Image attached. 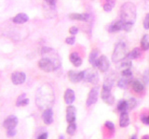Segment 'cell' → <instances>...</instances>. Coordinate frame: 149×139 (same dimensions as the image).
<instances>
[{
	"label": "cell",
	"instance_id": "obj_23",
	"mask_svg": "<svg viewBox=\"0 0 149 139\" xmlns=\"http://www.w3.org/2000/svg\"><path fill=\"white\" fill-rule=\"evenodd\" d=\"M142 56V50L139 47H135L132 50V52H130L128 54V58H130V59H135L138 58Z\"/></svg>",
	"mask_w": 149,
	"mask_h": 139
},
{
	"label": "cell",
	"instance_id": "obj_17",
	"mask_svg": "<svg viewBox=\"0 0 149 139\" xmlns=\"http://www.w3.org/2000/svg\"><path fill=\"white\" fill-rule=\"evenodd\" d=\"M70 61L73 63L74 67H79L82 64V58L77 52H73L70 55Z\"/></svg>",
	"mask_w": 149,
	"mask_h": 139
},
{
	"label": "cell",
	"instance_id": "obj_2",
	"mask_svg": "<svg viewBox=\"0 0 149 139\" xmlns=\"http://www.w3.org/2000/svg\"><path fill=\"white\" fill-rule=\"evenodd\" d=\"M120 20L125 24H134L135 21H136V7L133 3L126 2L121 6Z\"/></svg>",
	"mask_w": 149,
	"mask_h": 139
},
{
	"label": "cell",
	"instance_id": "obj_26",
	"mask_svg": "<svg viewBox=\"0 0 149 139\" xmlns=\"http://www.w3.org/2000/svg\"><path fill=\"white\" fill-rule=\"evenodd\" d=\"M116 109L119 111L120 113L122 112H127V109H128V105H127V100H120L118 104V107Z\"/></svg>",
	"mask_w": 149,
	"mask_h": 139
},
{
	"label": "cell",
	"instance_id": "obj_19",
	"mask_svg": "<svg viewBox=\"0 0 149 139\" xmlns=\"http://www.w3.org/2000/svg\"><path fill=\"white\" fill-rule=\"evenodd\" d=\"M130 124V117L127 112H122L119 118V125L121 127H127Z\"/></svg>",
	"mask_w": 149,
	"mask_h": 139
},
{
	"label": "cell",
	"instance_id": "obj_33",
	"mask_svg": "<svg viewBox=\"0 0 149 139\" xmlns=\"http://www.w3.org/2000/svg\"><path fill=\"white\" fill-rule=\"evenodd\" d=\"M104 126L109 130V131H111L112 133H113L115 131V125L114 123L112 122H109V120H107V122H105L104 123Z\"/></svg>",
	"mask_w": 149,
	"mask_h": 139
},
{
	"label": "cell",
	"instance_id": "obj_21",
	"mask_svg": "<svg viewBox=\"0 0 149 139\" xmlns=\"http://www.w3.org/2000/svg\"><path fill=\"white\" fill-rule=\"evenodd\" d=\"M132 89L134 90V92L138 93V94L143 92V90H144V85L140 81H138V80L132 81Z\"/></svg>",
	"mask_w": 149,
	"mask_h": 139
},
{
	"label": "cell",
	"instance_id": "obj_36",
	"mask_svg": "<svg viewBox=\"0 0 149 139\" xmlns=\"http://www.w3.org/2000/svg\"><path fill=\"white\" fill-rule=\"evenodd\" d=\"M26 95L25 94H22V95H21L20 96L18 97V99H17V101H16V106H18V107H20L21 106V103L23 101V99H25L26 98Z\"/></svg>",
	"mask_w": 149,
	"mask_h": 139
},
{
	"label": "cell",
	"instance_id": "obj_7",
	"mask_svg": "<svg viewBox=\"0 0 149 139\" xmlns=\"http://www.w3.org/2000/svg\"><path fill=\"white\" fill-rule=\"evenodd\" d=\"M96 67L102 72H105L108 71V69L110 67V63L105 56H101L100 58H98L96 62Z\"/></svg>",
	"mask_w": 149,
	"mask_h": 139
},
{
	"label": "cell",
	"instance_id": "obj_5",
	"mask_svg": "<svg viewBox=\"0 0 149 139\" xmlns=\"http://www.w3.org/2000/svg\"><path fill=\"white\" fill-rule=\"evenodd\" d=\"M83 81L91 83H96L99 81V75H98L97 72L93 68L88 69L86 71H84V78Z\"/></svg>",
	"mask_w": 149,
	"mask_h": 139
},
{
	"label": "cell",
	"instance_id": "obj_20",
	"mask_svg": "<svg viewBox=\"0 0 149 139\" xmlns=\"http://www.w3.org/2000/svg\"><path fill=\"white\" fill-rule=\"evenodd\" d=\"M114 82H115L114 77H112V76L106 77L104 82V85H102V89L111 91L112 87H113V85H114Z\"/></svg>",
	"mask_w": 149,
	"mask_h": 139
},
{
	"label": "cell",
	"instance_id": "obj_11",
	"mask_svg": "<svg viewBox=\"0 0 149 139\" xmlns=\"http://www.w3.org/2000/svg\"><path fill=\"white\" fill-rule=\"evenodd\" d=\"M77 118V109L72 105H68L66 109V120L68 123L74 122Z\"/></svg>",
	"mask_w": 149,
	"mask_h": 139
},
{
	"label": "cell",
	"instance_id": "obj_28",
	"mask_svg": "<svg viewBox=\"0 0 149 139\" xmlns=\"http://www.w3.org/2000/svg\"><path fill=\"white\" fill-rule=\"evenodd\" d=\"M66 132H67L68 134H70V136H74V134L76 133V132H77V124L74 122L69 123L68 127L66 129Z\"/></svg>",
	"mask_w": 149,
	"mask_h": 139
},
{
	"label": "cell",
	"instance_id": "obj_14",
	"mask_svg": "<svg viewBox=\"0 0 149 139\" xmlns=\"http://www.w3.org/2000/svg\"><path fill=\"white\" fill-rule=\"evenodd\" d=\"M123 30V22L121 20L113 21L111 24L108 26V32H116Z\"/></svg>",
	"mask_w": 149,
	"mask_h": 139
},
{
	"label": "cell",
	"instance_id": "obj_8",
	"mask_svg": "<svg viewBox=\"0 0 149 139\" xmlns=\"http://www.w3.org/2000/svg\"><path fill=\"white\" fill-rule=\"evenodd\" d=\"M17 124H18V118L16 117V116L11 115V116H8V117L4 120L3 127L7 130L15 129Z\"/></svg>",
	"mask_w": 149,
	"mask_h": 139
},
{
	"label": "cell",
	"instance_id": "obj_40",
	"mask_svg": "<svg viewBox=\"0 0 149 139\" xmlns=\"http://www.w3.org/2000/svg\"><path fill=\"white\" fill-rule=\"evenodd\" d=\"M45 2L48 5H49V6H55L56 0H45Z\"/></svg>",
	"mask_w": 149,
	"mask_h": 139
},
{
	"label": "cell",
	"instance_id": "obj_39",
	"mask_svg": "<svg viewBox=\"0 0 149 139\" xmlns=\"http://www.w3.org/2000/svg\"><path fill=\"white\" fill-rule=\"evenodd\" d=\"M141 120L144 124H149V116H142Z\"/></svg>",
	"mask_w": 149,
	"mask_h": 139
},
{
	"label": "cell",
	"instance_id": "obj_12",
	"mask_svg": "<svg viewBox=\"0 0 149 139\" xmlns=\"http://www.w3.org/2000/svg\"><path fill=\"white\" fill-rule=\"evenodd\" d=\"M42 119L45 124H51L53 122V111L50 108L46 109L44 110L43 114H42Z\"/></svg>",
	"mask_w": 149,
	"mask_h": 139
},
{
	"label": "cell",
	"instance_id": "obj_18",
	"mask_svg": "<svg viewBox=\"0 0 149 139\" xmlns=\"http://www.w3.org/2000/svg\"><path fill=\"white\" fill-rule=\"evenodd\" d=\"M88 14L87 13H72L69 15V18L74 21H86L88 19Z\"/></svg>",
	"mask_w": 149,
	"mask_h": 139
},
{
	"label": "cell",
	"instance_id": "obj_6",
	"mask_svg": "<svg viewBox=\"0 0 149 139\" xmlns=\"http://www.w3.org/2000/svg\"><path fill=\"white\" fill-rule=\"evenodd\" d=\"M98 96H99V87L98 86L92 87L90 91V93H88V98L86 101L87 107H91V105L95 104L97 102V99H98Z\"/></svg>",
	"mask_w": 149,
	"mask_h": 139
},
{
	"label": "cell",
	"instance_id": "obj_35",
	"mask_svg": "<svg viewBox=\"0 0 149 139\" xmlns=\"http://www.w3.org/2000/svg\"><path fill=\"white\" fill-rule=\"evenodd\" d=\"M74 42H76V38H74V36H70V37H67V38L65 39V43H66L67 45H74Z\"/></svg>",
	"mask_w": 149,
	"mask_h": 139
},
{
	"label": "cell",
	"instance_id": "obj_37",
	"mask_svg": "<svg viewBox=\"0 0 149 139\" xmlns=\"http://www.w3.org/2000/svg\"><path fill=\"white\" fill-rule=\"evenodd\" d=\"M16 134V130L15 129H9L7 131V136L8 137H12Z\"/></svg>",
	"mask_w": 149,
	"mask_h": 139
},
{
	"label": "cell",
	"instance_id": "obj_16",
	"mask_svg": "<svg viewBox=\"0 0 149 139\" xmlns=\"http://www.w3.org/2000/svg\"><path fill=\"white\" fill-rule=\"evenodd\" d=\"M29 20V17H28L25 13H19L13 18V22L15 24H23L28 21Z\"/></svg>",
	"mask_w": 149,
	"mask_h": 139
},
{
	"label": "cell",
	"instance_id": "obj_43",
	"mask_svg": "<svg viewBox=\"0 0 149 139\" xmlns=\"http://www.w3.org/2000/svg\"><path fill=\"white\" fill-rule=\"evenodd\" d=\"M142 139H149V136H143Z\"/></svg>",
	"mask_w": 149,
	"mask_h": 139
},
{
	"label": "cell",
	"instance_id": "obj_22",
	"mask_svg": "<svg viewBox=\"0 0 149 139\" xmlns=\"http://www.w3.org/2000/svg\"><path fill=\"white\" fill-rule=\"evenodd\" d=\"M98 55H99V50L98 49H93L88 57V61L92 65L93 67H96V62L98 59Z\"/></svg>",
	"mask_w": 149,
	"mask_h": 139
},
{
	"label": "cell",
	"instance_id": "obj_41",
	"mask_svg": "<svg viewBox=\"0 0 149 139\" xmlns=\"http://www.w3.org/2000/svg\"><path fill=\"white\" fill-rule=\"evenodd\" d=\"M37 139H48V133H43L42 134H40Z\"/></svg>",
	"mask_w": 149,
	"mask_h": 139
},
{
	"label": "cell",
	"instance_id": "obj_4",
	"mask_svg": "<svg viewBox=\"0 0 149 139\" xmlns=\"http://www.w3.org/2000/svg\"><path fill=\"white\" fill-rule=\"evenodd\" d=\"M128 49L127 46H126L124 42H118L116 43L114 52L112 54V61L114 63H118L119 61H122V60L128 57Z\"/></svg>",
	"mask_w": 149,
	"mask_h": 139
},
{
	"label": "cell",
	"instance_id": "obj_24",
	"mask_svg": "<svg viewBox=\"0 0 149 139\" xmlns=\"http://www.w3.org/2000/svg\"><path fill=\"white\" fill-rule=\"evenodd\" d=\"M141 47L143 51L149 49V34H144L141 40Z\"/></svg>",
	"mask_w": 149,
	"mask_h": 139
},
{
	"label": "cell",
	"instance_id": "obj_44",
	"mask_svg": "<svg viewBox=\"0 0 149 139\" xmlns=\"http://www.w3.org/2000/svg\"><path fill=\"white\" fill-rule=\"evenodd\" d=\"M59 139H64V136H59Z\"/></svg>",
	"mask_w": 149,
	"mask_h": 139
},
{
	"label": "cell",
	"instance_id": "obj_1",
	"mask_svg": "<svg viewBox=\"0 0 149 139\" xmlns=\"http://www.w3.org/2000/svg\"><path fill=\"white\" fill-rule=\"evenodd\" d=\"M53 99H54L53 91L49 85H44L40 88H38L36 96V102L38 108L45 109H49L48 107H49L53 103Z\"/></svg>",
	"mask_w": 149,
	"mask_h": 139
},
{
	"label": "cell",
	"instance_id": "obj_27",
	"mask_svg": "<svg viewBox=\"0 0 149 139\" xmlns=\"http://www.w3.org/2000/svg\"><path fill=\"white\" fill-rule=\"evenodd\" d=\"M130 83V79L122 77L121 79H119V81L118 82V86L120 87V88H126L128 86V85Z\"/></svg>",
	"mask_w": 149,
	"mask_h": 139
},
{
	"label": "cell",
	"instance_id": "obj_42",
	"mask_svg": "<svg viewBox=\"0 0 149 139\" xmlns=\"http://www.w3.org/2000/svg\"><path fill=\"white\" fill-rule=\"evenodd\" d=\"M28 104H29V99L25 98V99H23V101L21 103V106H27Z\"/></svg>",
	"mask_w": 149,
	"mask_h": 139
},
{
	"label": "cell",
	"instance_id": "obj_10",
	"mask_svg": "<svg viewBox=\"0 0 149 139\" xmlns=\"http://www.w3.org/2000/svg\"><path fill=\"white\" fill-rule=\"evenodd\" d=\"M83 78H84V71L83 72L70 71L68 72V79L70 80V82H72L74 83L83 81Z\"/></svg>",
	"mask_w": 149,
	"mask_h": 139
},
{
	"label": "cell",
	"instance_id": "obj_32",
	"mask_svg": "<svg viewBox=\"0 0 149 139\" xmlns=\"http://www.w3.org/2000/svg\"><path fill=\"white\" fill-rule=\"evenodd\" d=\"M143 79L144 85H149V69H147V70H146V71H144Z\"/></svg>",
	"mask_w": 149,
	"mask_h": 139
},
{
	"label": "cell",
	"instance_id": "obj_25",
	"mask_svg": "<svg viewBox=\"0 0 149 139\" xmlns=\"http://www.w3.org/2000/svg\"><path fill=\"white\" fill-rule=\"evenodd\" d=\"M115 4H116L115 0H105V2L104 4V10L105 12H110L115 7Z\"/></svg>",
	"mask_w": 149,
	"mask_h": 139
},
{
	"label": "cell",
	"instance_id": "obj_13",
	"mask_svg": "<svg viewBox=\"0 0 149 139\" xmlns=\"http://www.w3.org/2000/svg\"><path fill=\"white\" fill-rule=\"evenodd\" d=\"M102 99L108 105H113L115 102V98L111 94V91L105 89H102Z\"/></svg>",
	"mask_w": 149,
	"mask_h": 139
},
{
	"label": "cell",
	"instance_id": "obj_30",
	"mask_svg": "<svg viewBox=\"0 0 149 139\" xmlns=\"http://www.w3.org/2000/svg\"><path fill=\"white\" fill-rule=\"evenodd\" d=\"M121 67L124 68V69H130V67H132V59H130V58H125L122 62H121Z\"/></svg>",
	"mask_w": 149,
	"mask_h": 139
},
{
	"label": "cell",
	"instance_id": "obj_38",
	"mask_svg": "<svg viewBox=\"0 0 149 139\" xmlns=\"http://www.w3.org/2000/svg\"><path fill=\"white\" fill-rule=\"evenodd\" d=\"M69 32H70V34H71L72 35H74V34H77L78 32V28L76 27V26H73V27H71L69 29Z\"/></svg>",
	"mask_w": 149,
	"mask_h": 139
},
{
	"label": "cell",
	"instance_id": "obj_34",
	"mask_svg": "<svg viewBox=\"0 0 149 139\" xmlns=\"http://www.w3.org/2000/svg\"><path fill=\"white\" fill-rule=\"evenodd\" d=\"M143 28L146 30H149V13L146 14V16L143 20Z\"/></svg>",
	"mask_w": 149,
	"mask_h": 139
},
{
	"label": "cell",
	"instance_id": "obj_3",
	"mask_svg": "<svg viewBox=\"0 0 149 139\" xmlns=\"http://www.w3.org/2000/svg\"><path fill=\"white\" fill-rule=\"evenodd\" d=\"M61 66V61L58 55L53 52L51 57H47L41 58L38 61V67L45 72H51L56 71Z\"/></svg>",
	"mask_w": 149,
	"mask_h": 139
},
{
	"label": "cell",
	"instance_id": "obj_29",
	"mask_svg": "<svg viewBox=\"0 0 149 139\" xmlns=\"http://www.w3.org/2000/svg\"><path fill=\"white\" fill-rule=\"evenodd\" d=\"M127 105H128V109L130 110L134 109L137 107V100L133 98V97H132V98L127 100Z\"/></svg>",
	"mask_w": 149,
	"mask_h": 139
},
{
	"label": "cell",
	"instance_id": "obj_9",
	"mask_svg": "<svg viewBox=\"0 0 149 139\" xmlns=\"http://www.w3.org/2000/svg\"><path fill=\"white\" fill-rule=\"evenodd\" d=\"M26 80V75L24 72H16L11 74V82L14 85H22Z\"/></svg>",
	"mask_w": 149,
	"mask_h": 139
},
{
	"label": "cell",
	"instance_id": "obj_31",
	"mask_svg": "<svg viewBox=\"0 0 149 139\" xmlns=\"http://www.w3.org/2000/svg\"><path fill=\"white\" fill-rule=\"evenodd\" d=\"M122 77L132 79V71H130V69H124V71L122 72Z\"/></svg>",
	"mask_w": 149,
	"mask_h": 139
},
{
	"label": "cell",
	"instance_id": "obj_45",
	"mask_svg": "<svg viewBox=\"0 0 149 139\" xmlns=\"http://www.w3.org/2000/svg\"><path fill=\"white\" fill-rule=\"evenodd\" d=\"M130 139H137V136H132V138H130Z\"/></svg>",
	"mask_w": 149,
	"mask_h": 139
},
{
	"label": "cell",
	"instance_id": "obj_15",
	"mask_svg": "<svg viewBox=\"0 0 149 139\" xmlns=\"http://www.w3.org/2000/svg\"><path fill=\"white\" fill-rule=\"evenodd\" d=\"M76 99V95L72 89H67L64 93V101L67 105L73 104V102Z\"/></svg>",
	"mask_w": 149,
	"mask_h": 139
}]
</instances>
